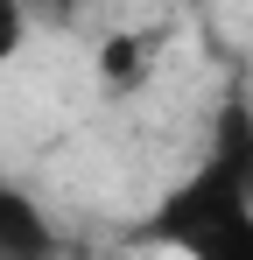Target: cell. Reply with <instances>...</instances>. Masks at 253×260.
I'll return each mask as SVG.
<instances>
[{"instance_id":"7a4b0ae2","label":"cell","mask_w":253,"mask_h":260,"mask_svg":"<svg viewBox=\"0 0 253 260\" xmlns=\"http://www.w3.org/2000/svg\"><path fill=\"white\" fill-rule=\"evenodd\" d=\"M56 253H64V239H56L49 211L14 176H0V260H56Z\"/></svg>"},{"instance_id":"5b68a950","label":"cell","mask_w":253,"mask_h":260,"mask_svg":"<svg viewBox=\"0 0 253 260\" xmlns=\"http://www.w3.org/2000/svg\"><path fill=\"white\" fill-rule=\"evenodd\" d=\"M84 0H28V14H36V28H64L71 14H78Z\"/></svg>"},{"instance_id":"277c9868","label":"cell","mask_w":253,"mask_h":260,"mask_svg":"<svg viewBox=\"0 0 253 260\" xmlns=\"http://www.w3.org/2000/svg\"><path fill=\"white\" fill-rule=\"evenodd\" d=\"M36 36V14H28V0H0V71L21 56V43Z\"/></svg>"},{"instance_id":"3957f363","label":"cell","mask_w":253,"mask_h":260,"mask_svg":"<svg viewBox=\"0 0 253 260\" xmlns=\"http://www.w3.org/2000/svg\"><path fill=\"white\" fill-rule=\"evenodd\" d=\"M148 71H155V36L120 28V36L99 43V78H106V91H141Z\"/></svg>"},{"instance_id":"6da1fadb","label":"cell","mask_w":253,"mask_h":260,"mask_svg":"<svg viewBox=\"0 0 253 260\" xmlns=\"http://www.w3.org/2000/svg\"><path fill=\"white\" fill-rule=\"evenodd\" d=\"M148 232L183 260H253V127L225 120L218 148L169 190Z\"/></svg>"}]
</instances>
